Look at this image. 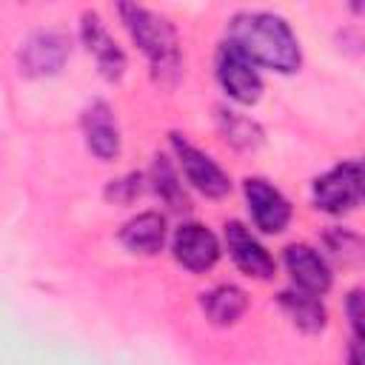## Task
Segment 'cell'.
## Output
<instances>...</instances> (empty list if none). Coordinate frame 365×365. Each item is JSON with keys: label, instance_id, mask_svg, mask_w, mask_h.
<instances>
[{"label": "cell", "instance_id": "obj_3", "mask_svg": "<svg viewBox=\"0 0 365 365\" xmlns=\"http://www.w3.org/2000/svg\"><path fill=\"white\" fill-rule=\"evenodd\" d=\"M362 197V165L356 160L342 163L314 182V202L322 211H351Z\"/></svg>", "mask_w": 365, "mask_h": 365}, {"label": "cell", "instance_id": "obj_12", "mask_svg": "<svg viewBox=\"0 0 365 365\" xmlns=\"http://www.w3.org/2000/svg\"><path fill=\"white\" fill-rule=\"evenodd\" d=\"M83 134H86V143H88L94 157H100V160L117 157V151H120V131H117L111 108L103 100H94L83 111Z\"/></svg>", "mask_w": 365, "mask_h": 365}, {"label": "cell", "instance_id": "obj_5", "mask_svg": "<svg viewBox=\"0 0 365 365\" xmlns=\"http://www.w3.org/2000/svg\"><path fill=\"white\" fill-rule=\"evenodd\" d=\"M171 143H174V151H177V157L182 163V171H185L188 182H194V188H200L205 197H225L228 194V188H231L228 174L208 154L194 148L180 134H171Z\"/></svg>", "mask_w": 365, "mask_h": 365}, {"label": "cell", "instance_id": "obj_6", "mask_svg": "<svg viewBox=\"0 0 365 365\" xmlns=\"http://www.w3.org/2000/svg\"><path fill=\"white\" fill-rule=\"evenodd\" d=\"M245 200H248V211H251V217H254L259 231L277 234V231H282L288 225L291 205L271 182H265L259 177H248L245 180Z\"/></svg>", "mask_w": 365, "mask_h": 365}, {"label": "cell", "instance_id": "obj_15", "mask_svg": "<svg viewBox=\"0 0 365 365\" xmlns=\"http://www.w3.org/2000/svg\"><path fill=\"white\" fill-rule=\"evenodd\" d=\"M279 305L282 311L291 317V322L308 334L319 331L325 325V308L322 302L314 297V294H305V291H282L279 294Z\"/></svg>", "mask_w": 365, "mask_h": 365}, {"label": "cell", "instance_id": "obj_18", "mask_svg": "<svg viewBox=\"0 0 365 365\" xmlns=\"http://www.w3.org/2000/svg\"><path fill=\"white\" fill-rule=\"evenodd\" d=\"M140 191H143V177H140V174H125V177H120V180H111V185L106 188V197L125 205V202H131Z\"/></svg>", "mask_w": 365, "mask_h": 365}, {"label": "cell", "instance_id": "obj_20", "mask_svg": "<svg viewBox=\"0 0 365 365\" xmlns=\"http://www.w3.org/2000/svg\"><path fill=\"white\" fill-rule=\"evenodd\" d=\"M359 299H362V294L351 291V297H348V317H351V328H354L356 339H359Z\"/></svg>", "mask_w": 365, "mask_h": 365}, {"label": "cell", "instance_id": "obj_19", "mask_svg": "<svg viewBox=\"0 0 365 365\" xmlns=\"http://www.w3.org/2000/svg\"><path fill=\"white\" fill-rule=\"evenodd\" d=\"M328 245H331V251L336 254V257H351V259H356L359 254H354V251H348V245L351 248H359V237L356 234H351V231H342V228H336V231H328Z\"/></svg>", "mask_w": 365, "mask_h": 365}, {"label": "cell", "instance_id": "obj_2", "mask_svg": "<svg viewBox=\"0 0 365 365\" xmlns=\"http://www.w3.org/2000/svg\"><path fill=\"white\" fill-rule=\"evenodd\" d=\"M120 14H123V23L131 31L134 43L148 57L154 80L163 83V86H171L180 77V48H177L174 26L165 17H160V14H154V11L143 9V6L123 3Z\"/></svg>", "mask_w": 365, "mask_h": 365}, {"label": "cell", "instance_id": "obj_11", "mask_svg": "<svg viewBox=\"0 0 365 365\" xmlns=\"http://www.w3.org/2000/svg\"><path fill=\"white\" fill-rule=\"evenodd\" d=\"M285 265H288V274L291 279L297 282L299 291L305 294H325L331 288V271L325 265V259L308 248V245H288L285 248Z\"/></svg>", "mask_w": 365, "mask_h": 365}, {"label": "cell", "instance_id": "obj_21", "mask_svg": "<svg viewBox=\"0 0 365 365\" xmlns=\"http://www.w3.org/2000/svg\"><path fill=\"white\" fill-rule=\"evenodd\" d=\"M348 365H362V359H359V339H354V345L348 351Z\"/></svg>", "mask_w": 365, "mask_h": 365}, {"label": "cell", "instance_id": "obj_16", "mask_svg": "<svg viewBox=\"0 0 365 365\" xmlns=\"http://www.w3.org/2000/svg\"><path fill=\"white\" fill-rule=\"evenodd\" d=\"M151 180H154V188L157 194L171 205V208H185V194H182V185L168 163V157H154V168H151Z\"/></svg>", "mask_w": 365, "mask_h": 365}, {"label": "cell", "instance_id": "obj_13", "mask_svg": "<svg viewBox=\"0 0 365 365\" xmlns=\"http://www.w3.org/2000/svg\"><path fill=\"white\" fill-rule=\"evenodd\" d=\"M120 240L134 254H157L163 248V240H165V220H163V214H157V211L137 214L134 220H128L123 225Z\"/></svg>", "mask_w": 365, "mask_h": 365}, {"label": "cell", "instance_id": "obj_10", "mask_svg": "<svg viewBox=\"0 0 365 365\" xmlns=\"http://www.w3.org/2000/svg\"><path fill=\"white\" fill-rule=\"evenodd\" d=\"M225 242H228V254H231V259L237 262L240 271H245L248 277H257V279L274 277L271 254L248 234V228L242 222H228L225 225Z\"/></svg>", "mask_w": 365, "mask_h": 365}, {"label": "cell", "instance_id": "obj_17", "mask_svg": "<svg viewBox=\"0 0 365 365\" xmlns=\"http://www.w3.org/2000/svg\"><path fill=\"white\" fill-rule=\"evenodd\" d=\"M220 123H222L225 140L234 143L237 148H257L259 140H262L259 128H257L251 120H245V117H240V114H234V111H220Z\"/></svg>", "mask_w": 365, "mask_h": 365}, {"label": "cell", "instance_id": "obj_8", "mask_svg": "<svg viewBox=\"0 0 365 365\" xmlns=\"http://www.w3.org/2000/svg\"><path fill=\"white\" fill-rule=\"evenodd\" d=\"M174 257L188 271H208L220 257V242L205 225L188 222L174 234Z\"/></svg>", "mask_w": 365, "mask_h": 365}, {"label": "cell", "instance_id": "obj_14", "mask_svg": "<svg viewBox=\"0 0 365 365\" xmlns=\"http://www.w3.org/2000/svg\"><path fill=\"white\" fill-rule=\"evenodd\" d=\"M202 308H205V314H208L211 322H217V325H231V322H237V319L245 314L248 297H245V291L237 288V285H217L214 291L202 294Z\"/></svg>", "mask_w": 365, "mask_h": 365}, {"label": "cell", "instance_id": "obj_1", "mask_svg": "<svg viewBox=\"0 0 365 365\" xmlns=\"http://www.w3.org/2000/svg\"><path fill=\"white\" fill-rule=\"evenodd\" d=\"M231 43L251 60L274 71H297L299 46L288 23L268 11H242L231 20Z\"/></svg>", "mask_w": 365, "mask_h": 365}, {"label": "cell", "instance_id": "obj_9", "mask_svg": "<svg viewBox=\"0 0 365 365\" xmlns=\"http://www.w3.org/2000/svg\"><path fill=\"white\" fill-rule=\"evenodd\" d=\"M80 34H83V43L86 48L94 54L97 60V68L106 80H120L123 71H125V54L120 51V46L111 40V34L106 31L103 20L94 14V11H86L83 14V23H80Z\"/></svg>", "mask_w": 365, "mask_h": 365}, {"label": "cell", "instance_id": "obj_7", "mask_svg": "<svg viewBox=\"0 0 365 365\" xmlns=\"http://www.w3.org/2000/svg\"><path fill=\"white\" fill-rule=\"evenodd\" d=\"M68 57V43L57 31H37L20 46V71L31 77L57 74Z\"/></svg>", "mask_w": 365, "mask_h": 365}, {"label": "cell", "instance_id": "obj_4", "mask_svg": "<svg viewBox=\"0 0 365 365\" xmlns=\"http://www.w3.org/2000/svg\"><path fill=\"white\" fill-rule=\"evenodd\" d=\"M217 80L220 86L228 91V97H234L237 103H257L259 91H262V80L254 68V63L228 40L220 46L217 51Z\"/></svg>", "mask_w": 365, "mask_h": 365}]
</instances>
